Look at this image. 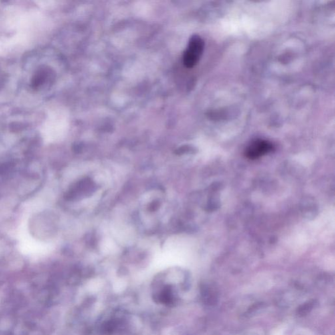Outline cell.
I'll return each instance as SVG.
<instances>
[{"label": "cell", "mask_w": 335, "mask_h": 335, "mask_svg": "<svg viewBox=\"0 0 335 335\" xmlns=\"http://www.w3.org/2000/svg\"><path fill=\"white\" fill-rule=\"evenodd\" d=\"M274 150L273 144L269 141L257 140L252 143L245 150V154L249 159H256L265 155Z\"/></svg>", "instance_id": "obj_2"}, {"label": "cell", "mask_w": 335, "mask_h": 335, "mask_svg": "<svg viewBox=\"0 0 335 335\" xmlns=\"http://www.w3.org/2000/svg\"><path fill=\"white\" fill-rule=\"evenodd\" d=\"M52 74V70L47 67L42 66L37 69L31 81V87L37 89L46 82L48 77Z\"/></svg>", "instance_id": "obj_3"}, {"label": "cell", "mask_w": 335, "mask_h": 335, "mask_svg": "<svg viewBox=\"0 0 335 335\" xmlns=\"http://www.w3.org/2000/svg\"><path fill=\"white\" fill-rule=\"evenodd\" d=\"M204 48L203 39L199 35H194L190 39L187 50L183 54V64L188 68L197 64Z\"/></svg>", "instance_id": "obj_1"}]
</instances>
